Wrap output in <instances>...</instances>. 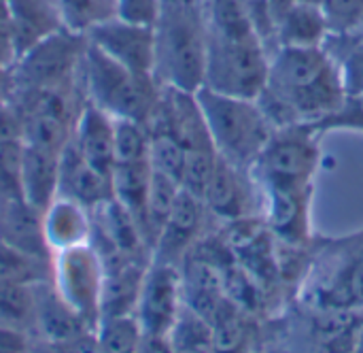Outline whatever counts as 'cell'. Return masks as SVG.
<instances>
[{
	"instance_id": "1",
	"label": "cell",
	"mask_w": 363,
	"mask_h": 353,
	"mask_svg": "<svg viewBox=\"0 0 363 353\" xmlns=\"http://www.w3.org/2000/svg\"><path fill=\"white\" fill-rule=\"evenodd\" d=\"M345 98L340 70L325 47H279L255 100L274 128H285L317 124L338 111Z\"/></svg>"
},
{
	"instance_id": "2",
	"label": "cell",
	"mask_w": 363,
	"mask_h": 353,
	"mask_svg": "<svg viewBox=\"0 0 363 353\" xmlns=\"http://www.w3.org/2000/svg\"><path fill=\"white\" fill-rule=\"evenodd\" d=\"M155 79L185 92L204 83L208 26L200 0H162L155 21Z\"/></svg>"
},
{
	"instance_id": "3",
	"label": "cell",
	"mask_w": 363,
	"mask_h": 353,
	"mask_svg": "<svg viewBox=\"0 0 363 353\" xmlns=\"http://www.w3.org/2000/svg\"><path fill=\"white\" fill-rule=\"evenodd\" d=\"M296 300L363 311V228L342 237L315 234L311 266Z\"/></svg>"
},
{
	"instance_id": "4",
	"label": "cell",
	"mask_w": 363,
	"mask_h": 353,
	"mask_svg": "<svg viewBox=\"0 0 363 353\" xmlns=\"http://www.w3.org/2000/svg\"><path fill=\"white\" fill-rule=\"evenodd\" d=\"M83 92L87 102L96 104L113 119H132L147 126L157 104L162 83L153 75H138L121 66L87 40Z\"/></svg>"
},
{
	"instance_id": "5",
	"label": "cell",
	"mask_w": 363,
	"mask_h": 353,
	"mask_svg": "<svg viewBox=\"0 0 363 353\" xmlns=\"http://www.w3.org/2000/svg\"><path fill=\"white\" fill-rule=\"evenodd\" d=\"M196 98L206 117L217 153L236 166L251 168L277 130L257 100L225 96L206 87H200Z\"/></svg>"
},
{
	"instance_id": "6",
	"label": "cell",
	"mask_w": 363,
	"mask_h": 353,
	"mask_svg": "<svg viewBox=\"0 0 363 353\" xmlns=\"http://www.w3.org/2000/svg\"><path fill=\"white\" fill-rule=\"evenodd\" d=\"M279 353H355L363 332V311L289 303L279 317Z\"/></svg>"
},
{
	"instance_id": "7",
	"label": "cell",
	"mask_w": 363,
	"mask_h": 353,
	"mask_svg": "<svg viewBox=\"0 0 363 353\" xmlns=\"http://www.w3.org/2000/svg\"><path fill=\"white\" fill-rule=\"evenodd\" d=\"M321 136L313 124L277 128L249 168L259 190L315 185L321 166Z\"/></svg>"
},
{
	"instance_id": "8",
	"label": "cell",
	"mask_w": 363,
	"mask_h": 353,
	"mask_svg": "<svg viewBox=\"0 0 363 353\" xmlns=\"http://www.w3.org/2000/svg\"><path fill=\"white\" fill-rule=\"evenodd\" d=\"M85 49L87 36L68 28L47 36L11 64V92L83 87Z\"/></svg>"
},
{
	"instance_id": "9",
	"label": "cell",
	"mask_w": 363,
	"mask_h": 353,
	"mask_svg": "<svg viewBox=\"0 0 363 353\" xmlns=\"http://www.w3.org/2000/svg\"><path fill=\"white\" fill-rule=\"evenodd\" d=\"M9 102L21 119V143L57 151L72 141L85 92L79 89H15Z\"/></svg>"
},
{
	"instance_id": "10",
	"label": "cell",
	"mask_w": 363,
	"mask_h": 353,
	"mask_svg": "<svg viewBox=\"0 0 363 353\" xmlns=\"http://www.w3.org/2000/svg\"><path fill=\"white\" fill-rule=\"evenodd\" d=\"M270 53L257 36L223 38L208 32L206 70L202 87L255 100L266 87Z\"/></svg>"
},
{
	"instance_id": "11",
	"label": "cell",
	"mask_w": 363,
	"mask_h": 353,
	"mask_svg": "<svg viewBox=\"0 0 363 353\" xmlns=\"http://www.w3.org/2000/svg\"><path fill=\"white\" fill-rule=\"evenodd\" d=\"M102 281L104 266L89 243L53 254L51 283L55 292L91 328H98L100 322Z\"/></svg>"
},
{
	"instance_id": "12",
	"label": "cell",
	"mask_w": 363,
	"mask_h": 353,
	"mask_svg": "<svg viewBox=\"0 0 363 353\" xmlns=\"http://www.w3.org/2000/svg\"><path fill=\"white\" fill-rule=\"evenodd\" d=\"M204 205L217 224H230L262 215L264 196L249 168L236 166L219 156L204 194Z\"/></svg>"
},
{
	"instance_id": "13",
	"label": "cell",
	"mask_w": 363,
	"mask_h": 353,
	"mask_svg": "<svg viewBox=\"0 0 363 353\" xmlns=\"http://www.w3.org/2000/svg\"><path fill=\"white\" fill-rule=\"evenodd\" d=\"M181 268L151 260L143 279L134 317L147 335H168L183 309Z\"/></svg>"
},
{
	"instance_id": "14",
	"label": "cell",
	"mask_w": 363,
	"mask_h": 353,
	"mask_svg": "<svg viewBox=\"0 0 363 353\" xmlns=\"http://www.w3.org/2000/svg\"><path fill=\"white\" fill-rule=\"evenodd\" d=\"M89 45L119 62L121 66L155 77V28L111 17L85 32Z\"/></svg>"
},
{
	"instance_id": "15",
	"label": "cell",
	"mask_w": 363,
	"mask_h": 353,
	"mask_svg": "<svg viewBox=\"0 0 363 353\" xmlns=\"http://www.w3.org/2000/svg\"><path fill=\"white\" fill-rule=\"evenodd\" d=\"M211 222L215 219L211 217L204 200L187 190H181L177 205L153 245L151 260L181 266L185 256L211 232Z\"/></svg>"
},
{
	"instance_id": "16",
	"label": "cell",
	"mask_w": 363,
	"mask_h": 353,
	"mask_svg": "<svg viewBox=\"0 0 363 353\" xmlns=\"http://www.w3.org/2000/svg\"><path fill=\"white\" fill-rule=\"evenodd\" d=\"M262 217L272 237L287 245H308L313 232V198L315 185L264 190Z\"/></svg>"
},
{
	"instance_id": "17",
	"label": "cell",
	"mask_w": 363,
	"mask_h": 353,
	"mask_svg": "<svg viewBox=\"0 0 363 353\" xmlns=\"http://www.w3.org/2000/svg\"><path fill=\"white\" fill-rule=\"evenodd\" d=\"M34 303H36L34 337L38 339L68 347L83 335L96 330L62 300V296L55 292L51 281L34 283Z\"/></svg>"
},
{
	"instance_id": "18",
	"label": "cell",
	"mask_w": 363,
	"mask_h": 353,
	"mask_svg": "<svg viewBox=\"0 0 363 353\" xmlns=\"http://www.w3.org/2000/svg\"><path fill=\"white\" fill-rule=\"evenodd\" d=\"M0 241L26 256L53 262V251L43 230V211L32 207L26 198L0 202Z\"/></svg>"
},
{
	"instance_id": "19",
	"label": "cell",
	"mask_w": 363,
	"mask_h": 353,
	"mask_svg": "<svg viewBox=\"0 0 363 353\" xmlns=\"http://www.w3.org/2000/svg\"><path fill=\"white\" fill-rule=\"evenodd\" d=\"M72 145L89 166L111 179L115 166V119L108 113L85 100L74 126Z\"/></svg>"
},
{
	"instance_id": "20",
	"label": "cell",
	"mask_w": 363,
	"mask_h": 353,
	"mask_svg": "<svg viewBox=\"0 0 363 353\" xmlns=\"http://www.w3.org/2000/svg\"><path fill=\"white\" fill-rule=\"evenodd\" d=\"M57 196H66L94 211L102 202L113 198L111 179L89 166L77 151L72 141L64 147L60 156V183Z\"/></svg>"
},
{
	"instance_id": "21",
	"label": "cell",
	"mask_w": 363,
	"mask_h": 353,
	"mask_svg": "<svg viewBox=\"0 0 363 353\" xmlns=\"http://www.w3.org/2000/svg\"><path fill=\"white\" fill-rule=\"evenodd\" d=\"M43 230L53 254L87 245L91 241V211L72 198L55 196L43 211Z\"/></svg>"
},
{
	"instance_id": "22",
	"label": "cell",
	"mask_w": 363,
	"mask_h": 353,
	"mask_svg": "<svg viewBox=\"0 0 363 353\" xmlns=\"http://www.w3.org/2000/svg\"><path fill=\"white\" fill-rule=\"evenodd\" d=\"M6 6L13 23L17 58L64 28L53 0H6Z\"/></svg>"
},
{
	"instance_id": "23",
	"label": "cell",
	"mask_w": 363,
	"mask_h": 353,
	"mask_svg": "<svg viewBox=\"0 0 363 353\" xmlns=\"http://www.w3.org/2000/svg\"><path fill=\"white\" fill-rule=\"evenodd\" d=\"M60 156L57 151L32 145H23L21 149V192L38 211H45L57 196Z\"/></svg>"
},
{
	"instance_id": "24",
	"label": "cell",
	"mask_w": 363,
	"mask_h": 353,
	"mask_svg": "<svg viewBox=\"0 0 363 353\" xmlns=\"http://www.w3.org/2000/svg\"><path fill=\"white\" fill-rule=\"evenodd\" d=\"M215 353H257V341L262 339V324L228 298L211 317Z\"/></svg>"
},
{
	"instance_id": "25",
	"label": "cell",
	"mask_w": 363,
	"mask_h": 353,
	"mask_svg": "<svg viewBox=\"0 0 363 353\" xmlns=\"http://www.w3.org/2000/svg\"><path fill=\"white\" fill-rule=\"evenodd\" d=\"M151 260L128 262L119 268L104 271L102 296H100V320L134 315L143 279Z\"/></svg>"
},
{
	"instance_id": "26",
	"label": "cell",
	"mask_w": 363,
	"mask_h": 353,
	"mask_svg": "<svg viewBox=\"0 0 363 353\" xmlns=\"http://www.w3.org/2000/svg\"><path fill=\"white\" fill-rule=\"evenodd\" d=\"M330 36L319 4L294 2L277 21L279 47H323Z\"/></svg>"
},
{
	"instance_id": "27",
	"label": "cell",
	"mask_w": 363,
	"mask_h": 353,
	"mask_svg": "<svg viewBox=\"0 0 363 353\" xmlns=\"http://www.w3.org/2000/svg\"><path fill=\"white\" fill-rule=\"evenodd\" d=\"M151 175H153L151 162L115 164L113 166V173H111L113 198L119 200L134 215V219L138 222L143 234H145V209H147V196H149Z\"/></svg>"
},
{
	"instance_id": "28",
	"label": "cell",
	"mask_w": 363,
	"mask_h": 353,
	"mask_svg": "<svg viewBox=\"0 0 363 353\" xmlns=\"http://www.w3.org/2000/svg\"><path fill=\"white\" fill-rule=\"evenodd\" d=\"M181 190L183 188L174 177L164 175L153 168L149 196H147V209H145V239H147V245L151 247V258H153V245L162 228L166 226Z\"/></svg>"
},
{
	"instance_id": "29",
	"label": "cell",
	"mask_w": 363,
	"mask_h": 353,
	"mask_svg": "<svg viewBox=\"0 0 363 353\" xmlns=\"http://www.w3.org/2000/svg\"><path fill=\"white\" fill-rule=\"evenodd\" d=\"M325 51L334 58L347 96L363 94V40L355 34H330Z\"/></svg>"
},
{
	"instance_id": "30",
	"label": "cell",
	"mask_w": 363,
	"mask_h": 353,
	"mask_svg": "<svg viewBox=\"0 0 363 353\" xmlns=\"http://www.w3.org/2000/svg\"><path fill=\"white\" fill-rule=\"evenodd\" d=\"M211 34L223 38L257 36L249 19L245 0H200Z\"/></svg>"
},
{
	"instance_id": "31",
	"label": "cell",
	"mask_w": 363,
	"mask_h": 353,
	"mask_svg": "<svg viewBox=\"0 0 363 353\" xmlns=\"http://www.w3.org/2000/svg\"><path fill=\"white\" fill-rule=\"evenodd\" d=\"M0 326L15 328L34 337V283H0Z\"/></svg>"
},
{
	"instance_id": "32",
	"label": "cell",
	"mask_w": 363,
	"mask_h": 353,
	"mask_svg": "<svg viewBox=\"0 0 363 353\" xmlns=\"http://www.w3.org/2000/svg\"><path fill=\"white\" fill-rule=\"evenodd\" d=\"M168 339L174 353H215L211 322L187 305H183Z\"/></svg>"
},
{
	"instance_id": "33",
	"label": "cell",
	"mask_w": 363,
	"mask_h": 353,
	"mask_svg": "<svg viewBox=\"0 0 363 353\" xmlns=\"http://www.w3.org/2000/svg\"><path fill=\"white\" fill-rule=\"evenodd\" d=\"M64 28L85 34L94 26L117 17V0H53Z\"/></svg>"
},
{
	"instance_id": "34",
	"label": "cell",
	"mask_w": 363,
	"mask_h": 353,
	"mask_svg": "<svg viewBox=\"0 0 363 353\" xmlns=\"http://www.w3.org/2000/svg\"><path fill=\"white\" fill-rule=\"evenodd\" d=\"M143 339L140 324L134 315L104 317L98 322L96 341L100 353H138Z\"/></svg>"
},
{
	"instance_id": "35",
	"label": "cell",
	"mask_w": 363,
	"mask_h": 353,
	"mask_svg": "<svg viewBox=\"0 0 363 353\" xmlns=\"http://www.w3.org/2000/svg\"><path fill=\"white\" fill-rule=\"evenodd\" d=\"M51 281V262L26 256L0 241V283Z\"/></svg>"
},
{
	"instance_id": "36",
	"label": "cell",
	"mask_w": 363,
	"mask_h": 353,
	"mask_svg": "<svg viewBox=\"0 0 363 353\" xmlns=\"http://www.w3.org/2000/svg\"><path fill=\"white\" fill-rule=\"evenodd\" d=\"M151 162V141L145 124L115 119V164Z\"/></svg>"
},
{
	"instance_id": "37",
	"label": "cell",
	"mask_w": 363,
	"mask_h": 353,
	"mask_svg": "<svg viewBox=\"0 0 363 353\" xmlns=\"http://www.w3.org/2000/svg\"><path fill=\"white\" fill-rule=\"evenodd\" d=\"M21 141L0 145V202L23 198L21 192Z\"/></svg>"
},
{
	"instance_id": "38",
	"label": "cell",
	"mask_w": 363,
	"mask_h": 353,
	"mask_svg": "<svg viewBox=\"0 0 363 353\" xmlns=\"http://www.w3.org/2000/svg\"><path fill=\"white\" fill-rule=\"evenodd\" d=\"M330 34H351L363 23V0H321Z\"/></svg>"
},
{
	"instance_id": "39",
	"label": "cell",
	"mask_w": 363,
	"mask_h": 353,
	"mask_svg": "<svg viewBox=\"0 0 363 353\" xmlns=\"http://www.w3.org/2000/svg\"><path fill=\"white\" fill-rule=\"evenodd\" d=\"M321 134L328 132H363V94L347 96L345 102L332 115L323 117L321 121L313 124Z\"/></svg>"
},
{
	"instance_id": "40",
	"label": "cell",
	"mask_w": 363,
	"mask_h": 353,
	"mask_svg": "<svg viewBox=\"0 0 363 353\" xmlns=\"http://www.w3.org/2000/svg\"><path fill=\"white\" fill-rule=\"evenodd\" d=\"M245 6H247V13H249V19L253 23L257 38L264 43V47L272 55L279 49V45H277V21H274L270 0H245Z\"/></svg>"
},
{
	"instance_id": "41",
	"label": "cell",
	"mask_w": 363,
	"mask_h": 353,
	"mask_svg": "<svg viewBox=\"0 0 363 353\" xmlns=\"http://www.w3.org/2000/svg\"><path fill=\"white\" fill-rule=\"evenodd\" d=\"M162 11V0H117V17L140 23L155 26Z\"/></svg>"
},
{
	"instance_id": "42",
	"label": "cell",
	"mask_w": 363,
	"mask_h": 353,
	"mask_svg": "<svg viewBox=\"0 0 363 353\" xmlns=\"http://www.w3.org/2000/svg\"><path fill=\"white\" fill-rule=\"evenodd\" d=\"M15 58H17V49H15V34H13L9 6L6 0H0V64L11 66Z\"/></svg>"
},
{
	"instance_id": "43",
	"label": "cell",
	"mask_w": 363,
	"mask_h": 353,
	"mask_svg": "<svg viewBox=\"0 0 363 353\" xmlns=\"http://www.w3.org/2000/svg\"><path fill=\"white\" fill-rule=\"evenodd\" d=\"M9 141H21V119L15 107L4 100L0 102V145Z\"/></svg>"
},
{
	"instance_id": "44",
	"label": "cell",
	"mask_w": 363,
	"mask_h": 353,
	"mask_svg": "<svg viewBox=\"0 0 363 353\" xmlns=\"http://www.w3.org/2000/svg\"><path fill=\"white\" fill-rule=\"evenodd\" d=\"M32 335L0 326V353H30L32 349Z\"/></svg>"
},
{
	"instance_id": "45",
	"label": "cell",
	"mask_w": 363,
	"mask_h": 353,
	"mask_svg": "<svg viewBox=\"0 0 363 353\" xmlns=\"http://www.w3.org/2000/svg\"><path fill=\"white\" fill-rule=\"evenodd\" d=\"M138 353H174L168 335H147L143 332L140 345H138Z\"/></svg>"
},
{
	"instance_id": "46",
	"label": "cell",
	"mask_w": 363,
	"mask_h": 353,
	"mask_svg": "<svg viewBox=\"0 0 363 353\" xmlns=\"http://www.w3.org/2000/svg\"><path fill=\"white\" fill-rule=\"evenodd\" d=\"M30 353H68V347L55 345V343H49L45 339L34 337L32 339V349H30Z\"/></svg>"
},
{
	"instance_id": "47",
	"label": "cell",
	"mask_w": 363,
	"mask_h": 353,
	"mask_svg": "<svg viewBox=\"0 0 363 353\" xmlns=\"http://www.w3.org/2000/svg\"><path fill=\"white\" fill-rule=\"evenodd\" d=\"M11 98V66L0 64V102Z\"/></svg>"
},
{
	"instance_id": "48",
	"label": "cell",
	"mask_w": 363,
	"mask_h": 353,
	"mask_svg": "<svg viewBox=\"0 0 363 353\" xmlns=\"http://www.w3.org/2000/svg\"><path fill=\"white\" fill-rule=\"evenodd\" d=\"M296 0H270V6H272V13H274V21H279V17L294 4Z\"/></svg>"
},
{
	"instance_id": "49",
	"label": "cell",
	"mask_w": 363,
	"mask_h": 353,
	"mask_svg": "<svg viewBox=\"0 0 363 353\" xmlns=\"http://www.w3.org/2000/svg\"><path fill=\"white\" fill-rule=\"evenodd\" d=\"M355 353H363V332H362V337H359V343H357V347H355Z\"/></svg>"
},
{
	"instance_id": "50",
	"label": "cell",
	"mask_w": 363,
	"mask_h": 353,
	"mask_svg": "<svg viewBox=\"0 0 363 353\" xmlns=\"http://www.w3.org/2000/svg\"><path fill=\"white\" fill-rule=\"evenodd\" d=\"M296 2H308V4H319L321 6V0H296Z\"/></svg>"
},
{
	"instance_id": "51",
	"label": "cell",
	"mask_w": 363,
	"mask_h": 353,
	"mask_svg": "<svg viewBox=\"0 0 363 353\" xmlns=\"http://www.w3.org/2000/svg\"><path fill=\"white\" fill-rule=\"evenodd\" d=\"M355 34H357V36H359V38L363 40V23L359 26V28H357V30H355Z\"/></svg>"
}]
</instances>
